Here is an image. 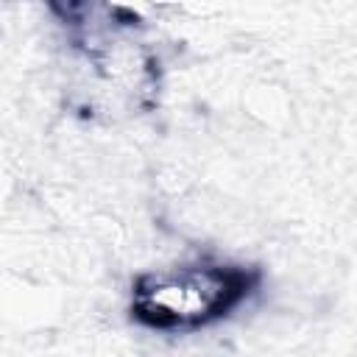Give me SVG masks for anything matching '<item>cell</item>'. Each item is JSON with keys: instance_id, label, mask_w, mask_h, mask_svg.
<instances>
[{"instance_id": "cell-1", "label": "cell", "mask_w": 357, "mask_h": 357, "mask_svg": "<svg viewBox=\"0 0 357 357\" xmlns=\"http://www.w3.org/2000/svg\"><path fill=\"white\" fill-rule=\"evenodd\" d=\"M251 290V273L223 262H181L134 282L131 312L159 332H190L229 315Z\"/></svg>"}]
</instances>
